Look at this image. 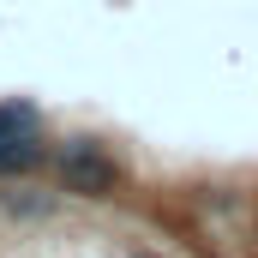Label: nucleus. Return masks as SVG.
<instances>
[{
    "mask_svg": "<svg viewBox=\"0 0 258 258\" xmlns=\"http://www.w3.org/2000/svg\"><path fill=\"white\" fill-rule=\"evenodd\" d=\"M42 144L36 138H18V144H0V174H18V168H36Z\"/></svg>",
    "mask_w": 258,
    "mask_h": 258,
    "instance_id": "3",
    "label": "nucleus"
},
{
    "mask_svg": "<svg viewBox=\"0 0 258 258\" xmlns=\"http://www.w3.org/2000/svg\"><path fill=\"white\" fill-rule=\"evenodd\" d=\"M18 138H36V108L30 102H0V144H18Z\"/></svg>",
    "mask_w": 258,
    "mask_h": 258,
    "instance_id": "2",
    "label": "nucleus"
},
{
    "mask_svg": "<svg viewBox=\"0 0 258 258\" xmlns=\"http://www.w3.org/2000/svg\"><path fill=\"white\" fill-rule=\"evenodd\" d=\"M60 180H66V192H84V198H102V192H114V162L96 150V144H66V156H60Z\"/></svg>",
    "mask_w": 258,
    "mask_h": 258,
    "instance_id": "1",
    "label": "nucleus"
}]
</instances>
